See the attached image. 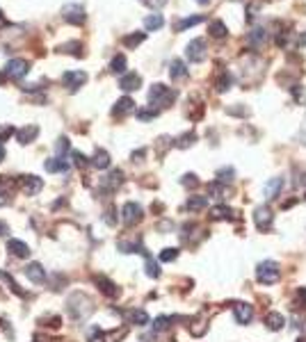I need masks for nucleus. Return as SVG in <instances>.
Returning a JSON list of instances; mask_svg holds the SVG:
<instances>
[{
  "label": "nucleus",
  "mask_w": 306,
  "mask_h": 342,
  "mask_svg": "<svg viewBox=\"0 0 306 342\" xmlns=\"http://www.w3.org/2000/svg\"><path fill=\"white\" fill-rule=\"evenodd\" d=\"M85 82H87V73L85 71H66L62 75V85L66 87V89H71V91L80 89Z\"/></svg>",
  "instance_id": "6e6552de"
},
{
  "label": "nucleus",
  "mask_w": 306,
  "mask_h": 342,
  "mask_svg": "<svg viewBox=\"0 0 306 342\" xmlns=\"http://www.w3.org/2000/svg\"><path fill=\"white\" fill-rule=\"evenodd\" d=\"M132 109H135V100L128 98V96H123V98H119L117 103H114L112 114L114 117H121V114H128V112H132Z\"/></svg>",
  "instance_id": "6ab92c4d"
},
{
  "label": "nucleus",
  "mask_w": 306,
  "mask_h": 342,
  "mask_svg": "<svg viewBox=\"0 0 306 342\" xmlns=\"http://www.w3.org/2000/svg\"><path fill=\"white\" fill-rule=\"evenodd\" d=\"M119 87H121L123 91H137L142 87V78L137 75V73H126V75H121V80H119Z\"/></svg>",
  "instance_id": "f8f14e48"
},
{
  "label": "nucleus",
  "mask_w": 306,
  "mask_h": 342,
  "mask_svg": "<svg viewBox=\"0 0 306 342\" xmlns=\"http://www.w3.org/2000/svg\"><path fill=\"white\" fill-rule=\"evenodd\" d=\"M66 310H69L73 322H85V319L94 313V301H91L85 292H73L66 299Z\"/></svg>",
  "instance_id": "f257e3e1"
},
{
  "label": "nucleus",
  "mask_w": 306,
  "mask_h": 342,
  "mask_svg": "<svg viewBox=\"0 0 306 342\" xmlns=\"http://www.w3.org/2000/svg\"><path fill=\"white\" fill-rule=\"evenodd\" d=\"M203 21V16H187V18H183V21H178L176 23V32H185L187 27H194V25H199V23Z\"/></svg>",
  "instance_id": "393cba45"
},
{
  "label": "nucleus",
  "mask_w": 306,
  "mask_h": 342,
  "mask_svg": "<svg viewBox=\"0 0 306 342\" xmlns=\"http://www.w3.org/2000/svg\"><path fill=\"white\" fill-rule=\"evenodd\" d=\"M265 41H267V32H265V27H254V30L247 34V44L254 46V48H260Z\"/></svg>",
  "instance_id": "f3484780"
},
{
  "label": "nucleus",
  "mask_w": 306,
  "mask_h": 342,
  "mask_svg": "<svg viewBox=\"0 0 306 342\" xmlns=\"http://www.w3.org/2000/svg\"><path fill=\"white\" fill-rule=\"evenodd\" d=\"M39 324L41 326H48V328H59L62 326V317H59V315H48V317H41Z\"/></svg>",
  "instance_id": "72a5a7b5"
},
{
  "label": "nucleus",
  "mask_w": 306,
  "mask_h": 342,
  "mask_svg": "<svg viewBox=\"0 0 306 342\" xmlns=\"http://www.w3.org/2000/svg\"><path fill=\"white\" fill-rule=\"evenodd\" d=\"M7 233H9V226H7L5 221H0V237H5Z\"/></svg>",
  "instance_id": "864d4df0"
},
{
  "label": "nucleus",
  "mask_w": 306,
  "mask_h": 342,
  "mask_svg": "<svg viewBox=\"0 0 306 342\" xmlns=\"http://www.w3.org/2000/svg\"><path fill=\"white\" fill-rule=\"evenodd\" d=\"M35 342H53V340H50L48 335H41V333H37V335H35Z\"/></svg>",
  "instance_id": "603ef678"
},
{
  "label": "nucleus",
  "mask_w": 306,
  "mask_h": 342,
  "mask_svg": "<svg viewBox=\"0 0 306 342\" xmlns=\"http://www.w3.org/2000/svg\"><path fill=\"white\" fill-rule=\"evenodd\" d=\"M176 100V91L172 87H164V85H153L149 89V103L153 109H162L169 107V105Z\"/></svg>",
  "instance_id": "f03ea898"
},
{
  "label": "nucleus",
  "mask_w": 306,
  "mask_h": 342,
  "mask_svg": "<svg viewBox=\"0 0 306 342\" xmlns=\"http://www.w3.org/2000/svg\"><path fill=\"white\" fill-rule=\"evenodd\" d=\"M228 214H233L228 208H224V205H217V208H213V219H224L228 217Z\"/></svg>",
  "instance_id": "ea45409f"
},
{
  "label": "nucleus",
  "mask_w": 306,
  "mask_h": 342,
  "mask_svg": "<svg viewBox=\"0 0 306 342\" xmlns=\"http://www.w3.org/2000/svg\"><path fill=\"white\" fill-rule=\"evenodd\" d=\"M196 182H199V180H196V176H194V173H190V176H185V178H183V185H192V187H194Z\"/></svg>",
  "instance_id": "3c124183"
},
{
  "label": "nucleus",
  "mask_w": 306,
  "mask_h": 342,
  "mask_svg": "<svg viewBox=\"0 0 306 342\" xmlns=\"http://www.w3.org/2000/svg\"><path fill=\"white\" fill-rule=\"evenodd\" d=\"M233 315H235L237 324H247V322H251V317H254V308H251L249 303H237L235 308H233Z\"/></svg>",
  "instance_id": "dca6fc26"
},
{
  "label": "nucleus",
  "mask_w": 306,
  "mask_h": 342,
  "mask_svg": "<svg viewBox=\"0 0 306 342\" xmlns=\"http://www.w3.org/2000/svg\"><path fill=\"white\" fill-rule=\"evenodd\" d=\"M279 276H281V269H279V264L274 262V260H265V262L258 264V281L260 283L272 285V283L279 281Z\"/></svg>",
  "instance_id": "7ed1b4c3"
},
{
  "label": "nucleus",
  "mask_w": 306,
  "mask_h": 342,
  "mask_svg": "<svg viewBox=\"0 0 306 342\" xmlns=\"http://www.w3.org/2000/svg\"><path fill=\"white\" fill-rule=\"evenodd\" d=\"M110 71L112 73H123L126 71V57H123V55H117V57L110 62Z\"/></svg>",
  "instance_id": "f704fd0d"
},
{
  "label": "nucleus",
  "mask_w": 306,
  "mask_h": 342,
  "mask_svg": "<svg viewBox=\"0 0 306 342\" xmlns=\"http://www.w3.org/2000/svg\"><path fill=\"white\" fill-rule=\"evenodd\" d=\"M62 18L71 25H82L87 21V14H85V7L78 3H69L62 7Z\"/></svg>",
  "instance_id": "20e7f679"
},
{
  "label": "nucleus",
  "mask_w": 306,
  "mask_h": 342,
  "mask_svg": "<svg viewBox=\"0 0 306 342\" xmlns=\"http://www.w3.org/2000/svg\"><path fill=\"white\" fill-rule=\"evenodd\" d=\"M91 164H94L96 169H108L110 167V153L103 148H98L94 153V158H91Z\"/></svg>",
  "instance_id": "4be33fe9"
},
{
  "label": "nucleus",
  "mask_w": 306,
  "mask_h": 342,
  "mask_svg": "<svg viewBox=\"0 0 306 342\" xmlns=\"http://www.w3.org/2000/svg\"><path fill=\"white\" fill-rule=\"evenodd\" d=\"M126 333H128V328H126V326H121L119 331L108 333V335H105V342H117V340H121V337L126 335Z\"/></svg>",
  "instance_id": "e433bc0d"
},
{
  "label": "nucleus",
  "mask_w": 306,
  "mask_h": 342,
  "mask_svg": "<svg viewBox=\"0 0 306 342\" xmlns=\"http://www.w3.org/2000/svg\"><path fill=\"white\" fill-rule=\"evenodd\" d=\"M39 135V126H23L18 130H14V137H16L18 144H30V141L37 139Z\"/></svg>",
  "instance_id": "1a4fd4ad"
},
{
  "label": "nucleus",
  "mask_w": 306,
  "mask_h": 342,
  "mask_svg": "<svg viewBox=\"0 0 306 342\" xmlns=\"http://www.w3.org/2000/svg\"><path fill=\"white\" fill-rule=\"evenodd\" d=\"M9 203V192L5 189V185H0V205H7Z\"/></svg>",
  "instance_id": "8fccbe9b"
},
{
  "label": "nucleus",
  "mask_w": 306,
  "mask_h": 342,
  "mask_svg": "<svg viewBox=\"0 0 306 342\" xmlns=\"http://www.w3.org/2000/svg\"><path fill=\"white\" fill-rule=\"evenodd\" d=\"M27 71H30V62L27 59H21V57H16V59H9L7 64H5V75L7 78H25L27 75Z\"/></svg>",
  "instance_id": "39448f33"
},
{
  "label": "nucleus",
  "mask_w": 306,
  "mask_h": 342,
  "mask_svg": "<svg viewBox=\"0 0 306 342\" xmlns=\"http://www.w3.org/2000/svg\"><path fill=\"white\" fill-rule=\"evenodd\" d=\"M0 281H3V283H5V285H7V287H9V290H12V292H14V294H18V296H27V294H25V292H23V290H21V287H18V285H16V283H14V278H12V276H9V274L0 272Z\"/></svg>",
  "instance_id": "7c9ffc66"
},
{
  "label": "nucleus",
  "mask_w": 306,
  "mask_h": 342,
  "mask_svg": "<svg viewBox=\"0 0 306 342\" xmlns=\"http://www.w3.org/2000/svg\"><path fill=\"white\" fill-rule=\"evenodd\" d=\"M121 182H123V171L121 169H114V171H110L108 176L103 178V189L114 192L117 187H121Z\"/></svg>",
  "instance_id": "ddd939ff"
},
{
  "label": "nucleus",
  "mask_w": 306,
  "mask_h": 342,
  "mask_svg": "<svg viewBox=\"0 0 306 342\" xmlns=\"http://www.w3.org/2000/svg\"><path fill=\"white\" fill-rule=\"evenodd\" d=\"M71 158L76 160V164H78L80 169H85L87 164H89V162H87V158H85V155H82V153H78V150H73V153H71Z\"/></svg>",
  "instance_id": "37998d69"
},
{
  "label": "nucleus",
  "mask_w": 306,
  "mask_h": 342,
  "mask_svg": "<svg viewBox=\"0 0 306 342\" xmlns=\"http://www.w3.org/2000/svg\"><path fill=\"white\" fill-rule=\"evenodd\" d=\"M142 217H144V212H142V205L140 203H132V201H128V203L121 208V219H123V223H126V226H135V223H140Z\"/></svg>",
  "instance_id": "423d86ee"
},
{
  "label": "nucleus",
  "mask_w": 306,
  "mask_h": 342,
  "mask_svg": "<svg viewBox=\"0 0 306 342\" xmlns=\"http://www.w3.org/2000/svg\"><path fill=\"white\" fill-rule=\"evenodd\" d=\"M187 75V66L183 59H174L172 64H169V78L172 80H181V78Z\"/></svg>",
  "instance_id": "412c9836"
},
{
  "label": "nucleus",
  "mask_w": 306,
  "mask_h": 342,
  "mask_svg": "<svg viewBox=\"0 0 306 342\" xmlns=\"http://www.w3.org/2000/svg\"><path fill=\"white\" fill-rule=\"evenodd\" d=\"M196 3H201V5H208V3H210V0H196Z\"/></svg>",
  "instance_id": "13d9d810"
},
{
  "label": "nucleus",
  "mask_w": 306,
  "mask_h": 342,
  "mask_svg": "<svg viewBox=\"0 0 306 342\" xmlns=\"http://www.w3.org/2000/svg\"><path fill=\"white\" fill-rule=\"evenodd\" d=\"M192 141H194V135H192V132H187V135H183L181 139L176 141V146H181V148H185V146H190Z\"/></svg>",
  "instance_id": "c03bdc74"
},
{
  "label": "nucleus",
  "mask_w": 306,
  "mask_h": 342,
  "mask_svg": "<svg viewBox=\"0 0 306 342\" xmlns=\"http://www.w3.org/2000/svg\"><path fill=\"white\" fill-rule=\"evenodd\" d=\"M142 3H146L149 7H153V9H160V7L167 5V0H142Z\"/></svg>",
  "instance_id": "09e8293b"
},
{
  "label": "nucleus",
  "mask_w": 306,
  "mask_h": 342,
  "mask_svg": "<svg viewBox=\"0 0 306 342\" xmlns=\"http://www.w3.org/2000/svg\"><path fill=\"white\" fill-rule=\"evenodd\" d=\"M217 178H219V182H231L233 180V169H222V171H217Z\"/></svg>",
  "instance_id": "79ce46f5"
},
{
  "label": "nucleus",
  "mask_w": 306,
  "mask_h": 342,
  "mask_svg": "<svg viewBox=\"0 0 306 342\" xmlns=\"http://www.w3.org/2000/svg\"><path fill=\"white\" fill-rule=\"evenodd\" d=\"M23 272H25V276L30 278V283H35V285H41V283L46 281V272L39 262H30Z\"/></svg>",
  "instance_id": "9d476101"
},
{
  "label": "nucleus",
  "mask_w": 306,
  "mask_h": 342,
  "mask_svg": "<svg viewBox=\"0 0 306 342\" xmlns=\"http://www.w3.org/2000/svg\"><path fill=\"white\" fill-rule=\"evenodd\" d=\"M265 324H267V328H272V331H279V328H283L286 319H283L281 313H269L267 319H265Z\"/></svg>",
  "instance_id": "cd10ccee"
},
{
  "label": "nucleus",
  "mask_w": 306,
  "mask_h": 342,
  "mask_svg": "<svg viewBox=\"0 0 306 342\" xmlns=\"http://www.w3.org/2000/svg\"><path fill=\"white\" fill-rule=\"evenodd\" d=\"M144 258H146V274H149L151 278H158V276H160V269H158V264H155L153 260H151V255H149V253H146Z\"/></svg>",
  "instance_id": "c9c22d12"
},
{
  "label": "nucleus",
  "mask_w": 306,
  "mask_h": 342,
  "mask_svg": "<svg viewBox=\"0 0 306 342\" xmlns=\"http://www.w3.org/2000/svg\"><path fill=\"white\" fill-rule=\"evenodd\" d=\"M169 322H172L169 317H158L153 322V331H164V328H169Z\"/></svg>",
  "instance_id": "a19ab883"
},
{
  "label": "nucleus",
  "mask_w": 306,
  "mask_h": 342,
  "mask_svg": "<svg viewBox=\"0 0 306 342\" xmlns=\"http://www.w3.org/2000/svg\"><path fill=\"white\" fill-rule=\"evenodd\" d=\"M254 219H256V226H258L260 231H267V228L272 226V212H269V208H258Z\"/></svg>",
  "instance_id": "a211bd4d"
},
{
  "label": "nucleus",
  "mask_w": 306,
  "mask_h": 342,
  "mask_svg": "<svg viewBox=\"0 0 306 342\" xmlns=\"http://www.w3.org/2000/svg\"><path fill=\"white\" fill-rule=\"evenodd\" d=\"M46 171H50V173H64V171H69V167H71V164L66 162V160L64 158H50V160H46Z\"/></svg>",
  "instance_id": "2eb2a0df"
},
{
  "label": "nucleus",
  "mask_w": 306,
  "mask_h": 342,
  "mask_svg": "<svg viewBox=\"0 0 306 342\" xmlns=\"http://www.w3.org/2000/svg\"><path fill=\"white\" fill-rule=\"evenodd\" d=\"M5 23V16H3V9H0V25H3Z\"/></svg>",
  "instance_id": "4d7b16f0"
},
{
  "label": "nucleus",
  "mask_w": 306,
  "mask_h": 342,
  "mask_svg": "<svg viewBox=\"0 0 306 342\" xmlns=\"http://www.w3.org/2000/svg\"><path fill=\"white\" fill-rule=\"evenodd\" d=\"M178 258V249H164L162 253H160V260L162 262H172V260Z\"/></svg>",
  "instance_id": "58836bf2"
},
{
  "label": "nucleus",
  "mask_w": 306,
  "mask_h": 342,
  "mask_svg": "<svg viewBox=\"0 0 306 342\" xmlns=\"http://www.w3.org/2000/svg\"><path fill=\"white\" fill-rule=\"evenodd\" d=\"M208 32H210V36H215V39H224V36L228 34V30H226V25H224L222 21H213L208 25Z\"/></svg>",
  "instance_id": "a878e982"
},
{
  "label": "nucleus",
  "mask_w": 306,
  "mask_h": 342,
  "mask_svg": "<svg viewBox=\"0 0 306 342\" xmlns=\"http://www.w3.org/2000/svg\"><path fill=\"white\" fill-rule=\"evenodd\" d=\"M215 89L222 94V91H228L231 89V73L228 71H222L219 73V78H217V82H215Z\"/></svg>",
  "instance_id": "c756f323"
},
{
  "label": "nucleus",
  "mask_w": 306,
  "mask_h": 342,
  "mask_svg": "<svg viewBox=\"0 0 306 342\" xmlns=\"http://www.w3.org/2000/svg\"><path fill=\"white\" fill-rule=\"evenodd\" d=\"M5 155H7V153H5V146L0 144V162H3V160H5Z\"/></svg>",
  "instance_id": "5fc2aeb1"
},
{
  "label": "nucleus",
  "mask_w": 306,
  "mask_h": 342,
  "mask_svg": "<svg viewBox=\"0 0 306 342\" xmlns=\"http://www.w3.org/2000/svg\"><path fill=\"white\" fill-rule=\"evenodd\" d=\"M57 50L59 53H69V55H78V57H80L82 55V44L80 41H69V44L57 46Z\"/></svg>",
  "instance_id": "c85d7f7f"
},
{
  "label": "nucleus",
  "mask_w": 306,
  "mask_h": 342,
  "mask_svg": "<svg viewBox=\"0 0 306 342\" xmlns=\"http://www.w3.org/2000/svg\"><path fill=\"white\" fill-rule=\"evenodd\" d=\"M69 150V139L66 137H59L57 139V153H59V158H62V153H66Z\"/></svg>",
  "instance_id": "a18cd8bd"
},
{
  "label": "nucleus",
  "mask_w": 306,
  "mask_h": 342,
  "mask_svg": "<svg viewBox=\"0 0 306 342\" xmlns=\"http://www.w3.org/2000/svg\"><path fill=\"white\" fill-rule=\"evenodd\" d=\"M164 25V18H162V14H151V16H146L144 18V27L146 30H160V27Z\"/></svg>",
  "instance_id": "b1692460"
},
{
  "label": "nucleus",
  "mask_w": 306,
  "mask_h": 342,
  "mask_svg": "<svg viewBox=\"0 0 306 342\" xmlns=\"http://www.w3.org/2000/svg\"><path fill=\"white\" fill-rule=\"evenodd\" d=\"M153 340H155L153 335H144V337H142V342H153Z\"/></svg>",
  "instance_id": "6e6d98bb"
},
{
  "label": "nucleus",
  "mask_w": 306,
  "mask_h": 342,
  "mask_svg": "<svg viewBox=\"0 0 306 342\" xmlns=\"http://www.w3.org/2000/svg\"><path fill=\"white\" fill-rule=\"evenodd\" d=\"M144 39H146V32H132V34L123 36V46H126V48H137Z\"/></svg>",
  "instance_id": "bb28decb"
},
{
  "label": "nucleus",
  "mask_w": 306,
  "mask_h": 342,
  "mask_svg": "<svg viewBox=\"0 0 306 342\" xmlns=\"http://www.w3.org/2000/svg\"><path fill=\"white\" fill-rule=\"evenodd\" d=\"M208 205V196H190L187 199V210H203Z\"/></svg>",
  "instance_id": "473e14b6"
},
{
  "label": "nucleus",
  "mask_w": 306,
  "mask_h": 342,
  "mask_svg": "<svg viewBox=\"0 0 306 342\" xmlns=\"http://www.w3.org/2000/svg\"><path fill=\"white\" fill-rule=\"evenodd\" d=\"M94 283L98 285V290L103 292V294H108V296H117V294H119L117 285H114L112 281H108L105 276H94Z\"/></svg>",
  "instance_id": "aec40b11"
},
{
  "label": "nucleus",
  "mask_w": 306,
  "mask_h": 342,
  "mask_svg": "<svg viewBox=\"0 0 306 342\" xmlns=\"http://www.w3.org/2000/svg\"><path fill=\"white\" fill-rule=\"evenodd\" d=\"M7 251L16 258H30V246L21 240H9L7 242Z\"/></svg>",
  "instance_id": "4468645a"
},
{
  "label": "nucleus",
  "mask_w": 306,
  "mask_h": 342,
  "mask_svg": "<svg viewBox=\"0 0 306 342\" xmlns=\"http://www.w3.org/2000/svg\"><path fill=\"white\" fill-rule=\"evenodd\" d=\"M185 55L190 62H203L206 59V41L203 39H192L185 48Z\"/></svg>",
  "instance_id": "0eeeda50"
},
{
  "label": "nucleus",
  "mask_w": 306,
  "mask_h": 342,
  "mask_svg": "<svg viewBox=\"0 0 306 342\" xmlns=\"http://www.w3.org/2000/svg\"><path fill=\"white\" fill-rule=\"evenodd\" d=\"M158 117V109H140V112H137V119H140V121H151V119H155Z\"/></svg>",
  "instance_id": "4c0bfd02"
},
{
  "label": "nucleus",
  "mask_w": 306,
  "mask_h": 342,
  "mask_svg": "<svg viewBox=\"0 0 306 342\" xmlns=\"http://www.w3.org/2000/svg\"><path fill=\"white\" fill-rule=\"evenodd\" d=\"M103 221H105V223H110V226H114V223H117V217H114V210H112V208H110L108 212H105Z\"/></svg>",
  "instance_id": "de8ad7c7"
},
{
  "label": "nucleus",
  "mask_w": 306,
  "mask_h": 342,
  "mask_svg": "<svg viewBox=\"0 0 306 342\" xmlns=\"http://www.w3.org/2000/svg\"><path fill=\"white\" fill-rule=\"evenodd\" d=\"M9 135H14V130H12V128H9V126H0V144H3V141L7 139Z\"/></svg>",
  "instance_id": "49530a36"
},
{
  "label": "nucleus",
  "mask_w": 306,
  "mask_h": 342,
  "mask_svg": "<svg viewBox=\"0 0 306 342\" xmlns=\"http://www.w3.org/2000/svg\"><path fill=\"white\" fill-rule=\"evenodd\" d=\"M44 187V182H41V178H37V176H23L21 178V189L25 192L27 196H35L37 192Z\"/></svg>",
  "instance_id": "9b49d317"
},
{
  "label": "nucleus",
  "mask_w": 306,
  "mask_h": 342,
  "mask_svg": "<svg viewBox=\"0 0 306 342\" xmlns=\"http://www.w3.org/2000/svg\"><path fill=\"white\" fill-rule=\"evenodd\" d=\"M128 319H130L132 324H137V326L149 324V315H146L144 310H130V313H128Z\"/></svg>",
  "instance_id": "2f4dec72"
},
{
  "label": "nucleus",
  "mask_w": 306,
  "mask_h": 342,
  "mask_svg": "<svg viewBox=\"0 0 306 342\" xmlns=\"http://www.w3.org/2000/svg\"><path fill=\"white\" fill-rule=\"evenodd\" d=\"M283 189V178H272V180L265 185V196L267 199H277V194Z\"/></svg>",
  "instance_id": "5701e85b"
}]
</instances>
